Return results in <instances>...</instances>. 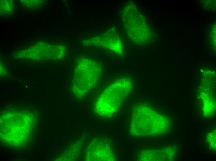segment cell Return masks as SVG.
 Returning a JSON list of instances; mask_svg holds the SVG:
<instances>
[{"label":"cell","mask_w":216,"mask_h":161,"mask_svg":"<svg viewBox=\"0 0 216 161\" xmlns=\"http://www.w3.org/2000/svg\"><path fill=\"white\" fill-rule=\"evenodd\" d=\"M168 122L164 115L146 105L138 104L134 108L131 118L130 133L137 137L154 136L165 133Z\"/></svg>","instance_id":"6da1fadb"},{"label":"cell","mask_w":216,"mask_h":161,"mask_svg":"<svg viewBox=\"0 0 216 161\" xmlns=\"http://www.w3.org/2000/svg\"><path fill=\"white\" fill-rule=\"evenodd\" d=\"M132 84L131 79L128 77L117 79L110 84L99 95L95 103L96 113L106 117L117 111L131 90Z\"/></svg>","instance_id":"7a4b0ae2"},{"label":"cell","mask_w":216,"mask_h":161,"mask_svg":"<svg viewBox=\"0 0 216 161\" xmlns=\"http://www.w3.org/2000/svg\"><path fill=\"white\" fill-rule=\"evenodd\" d=\"M102 65L96 60L84 58L79 59L74 69L71 83L72 93L82 98L96 85L99 79Z\"/></svg>","instance_id":"3957f363"},{"label":"cell","mask_w":216,"mask_h":161,"mask_svg":"<svg viewBox=\"0 0 216 161\" xmlns=\"http://www.w3.org/2000/svg\"><path fill=\"white\" fill-rule=\"evenodd\" d=\"M124 28L129 38L139 45L147 43L150 38V30L144 16L134 5H126L123 10Z\"/></svg>","instance_id":"277c9868"},{"label":"cell","mask_w":216,"mask_h":161,"mask_svg":"<svg viewBox=\"0 0 216 161\" xmlns=\"http://www.w3.org/2000/svg\"><path fill=\"white\" fill-rule=\"evenodd\" d=\"M94 44L109 49L120 54H122V45L119 36L113 28L110 29L93 41Z\"/></svg>","instance_id":"5b68a950"},{"label":"cell","mask_w":216,"mask_h":161,"mask_svg":"<svg viewBox=\"0 0 216 161\" xmlns=\"http://www.w3.org/2000/svg\"><path fill=\"white\" fill-rule=\"evenodd\" d=\"M94 160L97 161H113L114 156L109 145L104 141H99L96 145Z\"/></svg>","instance_id":"8992f818"}]
</instances>
